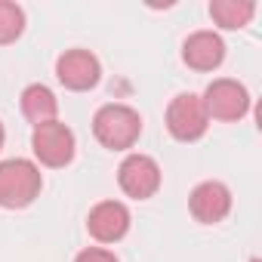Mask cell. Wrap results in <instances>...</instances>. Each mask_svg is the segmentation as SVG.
<instances>
[{
  "mask_svg": "<svg viewBox=\"0 0 262 262\" xmlns=\"http://www.w3.org/2000/svg\"><path fill=\"white\" fill-rule=\"evenodd\" d=\"M93 136L108 151H129L142 136V114L123 102H108L93 114Z\"/></svg>",
  "mask_w": 262,
  "mask_h": 262,
  "instance_id": "6da1fadb",
  "label": "cell"
},
{
  "mask_svg": "<svg viewBox=\"0 0 262 262\" xmlns=\"http://www.w3.org/2000/svg\"><path fill=\"white\" fill-rule=\"evenodd\" d=\"M43 191V173L28 158H7L0 161V207L4 210H25Z\"/></svg>",
  "mask_w": 262,
  "mask_h": 262,
  "instance_id": "7a4b0ae2",
  "label": "cell"
},
{
  "mask_svg": "<svg viewBox=\"0 0 262 262\" xmlns=\"http://www.w3.org/2000/svg\"><path fill=\"white\" fill-rule=\"evenodd\" d=\"M31 151L40 161V167L59 170L68 167L77 155V139H74V129L62 120H50L31 129Z\"/></svg>",
  "mask_w": 262,
  "mask_h": 262,
  "instance_id": "3957f363",
  "label": "cell"
},
{
  "mask_svg": "<svg viewBox=\"0 0 262 262\" xmlns=\"http://www.w3.org/2000/svg\"><path fill=\"white\" fill-rule=\"evenodd\" d=\"M164 123H167V133L176 142H198V139L207 136V129H210V117H207V108H204L198 93L173 96L170 105H167Z\"/></svg>",
  "mask_w": 262,
  "mask_h": 262,
  "instance_id": "277c9868",
  "label": "cell"
},
{
  "mask_svg": "<svg viewBox=\"0 0 262 262\" xmlns=\"http://www.w3.org/2000/svg\"><path fill=\"white\" fill-rule=\"evenodd\" d=\"M204 108H207V117L210 120H222V123H234L241 117L250 114V90L234 80V77H216L207 83L204 96H201Z\"/></svg>",
  "mask_w": 262,
  "mask_h": 262,
  "instance_id": "5b68a950",
  "label": "cell"
},
{
  "mask_svg": "<svg viewBox=\"0 0 262 262\" xmlns=\"http://www.w3.org/2000/svg\"><path fill=\"white\" fill-rule=\"evenodd\" d=\"M164 182V173L158 167V161L151 155H142V151H129L120 167H117V185L126 198L133 201H148L158 194Z\"/></svg>",
  "mask_w": 262,
  "mask_h": 262,
  "instance_id": "8992f818",
  "label": "cell"
},
{
  "mask_svg": "<svg viewBox=\"0 0 262 262\" xmlns=\"http://www.w3.org/2000/svg\"><path fill=\"white\" fill-rule=\"evenodd\" d=\"M56 77L71 93H86L102 80V62L90 50H65L56 59Z\"/></svg>",
  "mask_w": 262,
  "mask_h": 262,
  "instance_id": "52a82bcc",
  "label": "cell"
},
{
  "mask_svg": "<svg viewBox=\"0 0 262 262\" xmlns=\"http://www.w3.org/2000/svg\"><path fill=\"white\" fill-rule=\"evenodd\" d=\"M231 188L219 179H207L198 182L188 194V210L201 225H216L231 213Z\"/></svg>",
  "mask_w": 262,
  "mask_h": 262,
  "instance_id": "ba28073f",
  "label": "cell"
},
{
  "mask_svg": "<svg viewBox=\"0 0 262 262\" xmlns=\"http://www.w3.org/2000/svg\"><path fill=\"white\" fill-rule=\"evenodd\" d=\"M129 225H133V216H129L123 201H99L90 216H86V231L93 241L99 244H117L126 237Z\"/></svg>",
  "mask_w": 262,
  "mask_h": 262,
  "instance_id": "9c48e42d",
  "label": "cell"
},
{
  "mask_svg": "<svg viewBox=\"0 0 262 262\" xmlns=\"http://www.w3.org/2000/svg\"><path fill=\"white\" fill-rule=\"evenodd\" d=\"M182 62L191 71H216L225 62V40L216 31H194L182 43Z\"/></svg>",
  "mask_w": 262,
  "mask_h": 262,
  "instance_id": "30bf717a",
  "label": "cell"
},
{
  "mask_svg": "<svg viewBox=\"0 0 262 262\" xmlns=\"http://www.w3.org/2000/svg\"><path fill=\"white\" fill-rule=\"evenodd\" d=\"M22 114L31 126L59 120V99L47 83H28L22 90Z\"/></svg>",
  "mask_w": 262,
  "mask_h": 262,
  "instance_id": "8fae6325",
  "label": "cell"
},
{
  "mask_svg": "<svg viewBox=\"0 0 262 262\" xmlns=\"http://www.w3.org/2000/svg\"><path fill=\"white\" fill-rule=\"evenodd\" d=\"M253 16H256L253 0H213L210 4V19L225 31L247 28L253 22Z\"/></svg>",
  "mask_w": 262,
  "mask_h": 262,
  "instance_id": "7c38bea8",
  "label": "cell"
},
{
  "mask_svg": "<svg viewBox=\"0 0 262 262\" xmlns=\"http://www.w3.org/2000/svg\"><path fill=\"white\" fill-rule=\"evenodd\" d=\"M25 34V10L13 0H0V47L16 43Z\"/></svg>",
  "mask_w": 262,
  "mask_h": 262,
  "instance_id": "4fadbf2b",
  "label": "cell"
},
{
  "mask_svg": "<svg viewBox=\"0 0 262 262\" xmlns=\"http://www.w3.org/2000/svg\"><path fill=\"white\" fill-rule=\"evenodd\" d=\"M74 262H120V259L105 247H86V250H80L74 256Z\"/></svg>",
  "mask_w": 262,
  "mask_h": 262,
  "instance_id": "5bb4252c",
  "label": "cell"
},
{
  "mask_svg": "<svg viewBox=\"0 0 262 262\" xmlns=\"http://www.w3.org/2000/svg\"><path fill=\"white\" fill-rule=\"evenodd\" d=\"M4 142H7V129H4V123H0V151H4Z\"/></svg>",
  "mask_w": 262,
  "mask_h": 262,
  "instance_id": "9a60e30c",
  "label": "cell"
},
{
  "mask_svg": "<svg viewBox=\"0 0 262 262\" xmlns=\"http://www.w3.org/2000/svg\"><path fill=\"white\" fill-rule=\"evenodd\" d=\"M250 262H259V259H250Z\"/></svg>",
  "mask_w": 262,
  "mask_h": 262,
  "instance_id": "2e32d148",
  "label": "cell"
}]
</instances>
